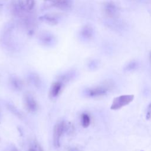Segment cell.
Instances as JSON below:
<instances>
[{"label": "cell", "mask_w": 151, "mask_h": 151, "mask_svg": "<svg viewBox=\"0 0 151 151\" xmlns=\"http://www.w3.org/2000/svg\"><path fill=\"white\" fill-rule=\"evenodd\" d=\"M11 151H18V150L16 148H13V149H11Z\"/></svg>", "instance_id": "17"}, {"label": "cell", "mask_w": 151, "mask_h": 151, "mask_svg": "<svg viewBox=\"0 0 151 151\" xmlns=\"http://www.w3.org/2000/svg\"><path fill=\"white\" fill-rule=\"evenodd\" d=\"M46 1H52V0H46Z\"/></svg>", "instance_id": "18"}, {"label": "cell", "mask_w": 151, "mask_h": 151, "mask_svg": "<svg viewBox=\"0 0 151 151\" xmlns=\"http://www.w3.org/2000/svg\"><path fill=\"white\" fill-rule=\"evenodd\" d=\"M10 84L12 88L16 91H20L23 87V83L22 80L16 76H13L10 78Z\"/></svg>", "instance_id": "9"}, {"label": "cell", "mask_w": 151, "mask_h": 151, "mask_svg": "<svg viewBox=\"0 0 151 151\" xmlns=\"http://www.w3.org/2000/svg\"><path fill=\"white\" fill-rule=\"evenodd\" d=\"M150 60H151V54H150Z\"/></svg>", "instance_id": "19"}, {"label": "cell", "mask_w": 151, "mask_h": 151, "mask_svg": "<svg viewBox=\"0 0 151 151\" xmlns=\"http://www.w3.org/2000/svg\"><path fill=\"white\" fill-rule=\"evenodd\" d=\"M60 17L55 14H46L40 17V20L49 25H54L59 22Z\"/></svg>", "instance_id": "6"}, {"label": "cell", "mask_w": 151, "mask_h": 151, "mask_svg": "<svg viewBox=\"0 0 151 151\" xmlns=\"http://www.w3.org/2000/svg\"><path fill=\"white\" fill-rule=\"evenodd\" d=\"M35 0H19L18 6L21 10L31 11L35 7Z\"/></svg>", "instance_id": "7"}, {"label": "cell", "mask_w": 151, "mask_h": 151, "mask_svg": "<svg viewBox=\"0 0 151 151\" xmlns=\"http://www.w3.org/2000/svg\"><path fill=\"white\" fill-rule=\"evenodd\" d=\"M151 117V104L147 108V112L146 113V118L147 119H150Z\"/></svg>", "instance_id": "16"}, {"label": "cell", "mask_w": 151, "mask_h": 151, "mask_svg": "<svg viewBox=\"0 0 151 151\" xmlns=\"http://www.w3.org/2000/svg\"><path fill=\"white\" fill-rule=\"evenodd\" d=\"M137 64L135 62H131L129 64H128L126 67V70L128 71H131L136 68Z\"/></svg>", "instance_id": "15"}, {"label": "cell", "mask_w": 151, "mask_h": 151, "mask_svg": "<svg viewBox=\"0 0 151 151\" xmlns=\"http://www.w3.org/2000/svg\"><path fill=\"white\" fill-rule=\"evenodd\" d=\"M134 99V95H125L115 98L112 102L110 109L113 110H119L123 107L128 105Z\"/></svg>", "instance_id": "3"}, {"label": "cell", "mask_w": 151, "mask_h": 151, "mask_svg": "<svg viewBox=\"0 0 151 151\" xmlns=\"http://www.w3.org/2000/svg\"><path fill=\"white\" fill-rule=\"evenodd\" d=\"M66 129V124L65 121H60L55 124L53 131V144L55 148L60 146V141Z\"/></svg>", "instance_id": "2"}, {"label": "cell", "mask_w": 151, "mask_h": 151, "mask_svg": "<svg viewBox=\"0 0 151 151\" xmlns=\"http://www.w3.org/2000/svg\"><path fill=\"white\" fill-rule=\"evenodd\" d=\"M81 35L86 38V39H89L92 36L93 34V29L90 27V26L86 25L84 27L81 31Z\"/></svg>", "instance_id": "12"}, {"label": "cell", "mask_w": 151, "mask_h": 151, "mask_svg": "<svg viewBox=\"0 0 151 151\" xmlns=\"http://www.w3.org/2000/svg\"><path fill=\"white\" fill-rule=\"evenodd\" d=\"M28 151H43V150L40 145L38 142L34 141L29 145Z\"/></svg>", "instance_id": "14"}, {"label": "cell", "mask_w": 151, "mask_h": 151, "mask_svg": "<svg viewBox=\"0 0 151 151\" xmlns=\"http://www.w3.org/2000/svg\"><path fill=\"white\" fill-rule=\"evenodd\" d=\"M52 4L54 7L60 10H69L72 7L71 0H52Z\"/></svg>", "instance_id": "8"}, {"label": "cell", "mask_w": 151, "mask_h": 151, "mask_svg": "<svg viewBox=\"0 0 151 151\" xmlns=\"http://www.w3.org/2000/svg\"><path fill=\"white\" fill-rule=\"evenodd\" d=\"M28 80L30 84L36 88H40L41 86L42 83L41 79L40 77L36 74H30L28 77Z\"/></svg>", "instance_id": "10"}, {"label": "cell", "mask_w": 151, "mask_h": 151, "mask_svg": "<svg viewBox=\"0 0 151 151\" xmlns=\"http://www.w3.org/2000/svg\"><path fill=\"white\" fill-rule=\"evenodd\" d=\"M53 37L51 36L50 34L48 33H43L41 34L40 37V40L42 42V43L44 44H49L53 41Z\"/></svg>", "instance_id": "13"}, {"label": "cell", "mask_w": 151, "mask_h": 151, "mask_svg": "<svg viewBox=\"0 0 151 151\" xmlns=\"http://www.w3.org/2000/svg\"><path fill=\"white\" fill-rule=\"evenodd\" d=\"M73 73H69L65 74L58 80L54 82L50 89V96L51 98L55 99L57 98L60 94L63 91L65 84L66 82L69 81L71 79L73 78Z\"/></svg>", "instance_id": "1"}, {"label": "cell", "mask_w": 151, "mask_h": 151, "mask_svg": "<svg viewBox=\"0 0 151 151\" xmlns=\"http://www.w3.org/2000/svg\"><path fill=\"white\" fill-rule=\"evenodd\" d=\"M80 121L83 127L85 128L88 127L90 125V123H91V118H90V116L86 112L82 113L80 117Z\"/></svg>", "instance_id": "11"}, {"label": "cell", "mask_w": 151, "mask_h": 151, "mask_svg": "<svg viewBox=\"0 0 151 151\" xmlns=\"http://www.w3.org/2000/svg\"><path fill=\"white\" fill-rule=\"evenodd\" d=\"M108 90L109 88L107 86H98L87 88L84 91V95L88 98H98L106 95Z\"/></svg>", "instance_id": "4"}, {"label": "cell", "mask_w": 151, "mask_h": 151, "mask_svg": "<svg viewBox=\"0 0 151 151\" xmlns=\"http://www.w3.org/2000/svg\"><path fill=\"white\" fill-rule=\"evenodd\" d=\"M24 102L26 109L30 113H34L38 109V104L34 98V96L29 94L27 93L24 96Z\"/></svg>", "instance_id": "5"}]
</instances>
